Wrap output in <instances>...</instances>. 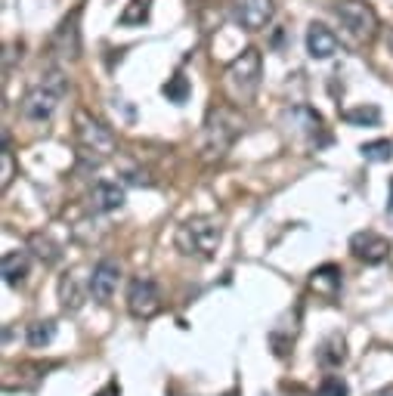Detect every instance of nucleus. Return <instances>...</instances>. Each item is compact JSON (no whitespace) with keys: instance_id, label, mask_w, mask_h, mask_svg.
Masks as SVG:
<instances>
[{"instance_id":"nucleus-23","label":"nucleus","mask_w":393,"mask_h":396,"mask_svg":"<svg viewBox=\"0 0 393 396\" xmlns=\"http://www.w3.org/2000/svg\"><path fill=\"white\" fill-rule=\"evenodd\" d=\"M53 337H56L53 322H34V325H28V344L31 347H47Z\"/></svg>"},{"instance_id":"nucleus-26","label":"nucleus","mask_w":393,"mask_h":396,"mask_svg":"<svg viewBox=\"0 0 393 396\" xmlns=\"http://www.w3.org/2000/svg\"><path fill=\"white\" fill-rule=\"evenodd\" d=\"M96 396H118V384H109V387H103Z\"/></svg>"},{"instance_id":"nucleus-6","label":"nucleus","mask_w":393,"mask_h":396,"mask_svg":"<svg viewBox=\"0 0 393 396\" xmlns=\"http://www.w3.org/2000/svg\"><path fill=\"white\" fill-rule=\"evenodd\" d=\"M334 13H338V19H341V28H344L353 41H371L378 34V28H381L378 25L375 6L366 3V0H338Z\"/></svg>"},{"instance_id":"nucleus-5","label":"nucleus","mask_w":393,"mask_h":396,"mask_svg":"<svg viewBox=\"0 0 393 396\" xmlns=\"http://www.w3.org/2000/svg\"><path fill=\"white\" fill-rule=\"evenodd\" d=\"M75 136H77V146H81V155L93 164L105 161V158L115 152V133L84 109L75 112Z\"/></svg>"},{"instance_id":"nucleus-28","label":"nucleus","mask_w":393,"mask_h":396,"mask_svg":"<svg viewBox=\"0 0 393 396\" xmlns=\"http://www.w3.org/2000/svg\"><path fill=\"white\" fill-rule=\"evenodd\" d=\"M387 211H393V179H390V201H387Z\"/></svg>"},{"instance_id":"nucleus-24","label":"nucleus","mask_w":393,"mask_h":396,"mask_svg":"<svg viewBox=\"0 0 393 396\" xmlns=\"http://www.w3.org/2000/svg\"><path fill=\"white\" fill-rule=\"evenodd\" d=\"M316 396H350V387H347V381H341V378H325L322 384H319Z\"/></svg>"},{"instance_id":"nucleus-22","label":"nucleus","mask_w":393,"mask_h":396,"mask_svg":"<svg viewBox=\"0 0 393 396\" xmlns=\"http://www.w3.org/2000/svg\"><path fill=\"white\" fill-rule=\"evenodd\" d=\"M313 285L322 288V291H334V288L341 285V270L338 266H332V263L319 266V270L313 272Z\"/></svg>"},{"instance_id":"nucleus-2","label":"nucleus","mask_w":393,"mask_h":396,"mask_svg":"<svg viewBox=\"0 0 393 396\" xmlns=\"http://www.w3.org/2000/svg\"><path fill=\"white\" fill-rule=\"evenodd\" d=\"M66 93H68L66 75H62L59 68H50V71H44L40 84H34L22 96V115L28 121H34V124H44V121L53 118L56 105H59V99L66 96Z\"/></svg>"},{"instance_id":"nucleus-11","label":"nucleus","mask_w":393,"mask_h":396,"mask_svg":"<svg viewBox=\"0 0 393 396\" xmlns=\"http://www.w3.org/2000/svg\"><path fill=\"white\" fill-rule=\"evenodd\" d=\"M306 53H310V59H319V62L332 59L338 53V34L322 22H313L306 28Z\"/></svg>"},{"instance_id":"nucleus-20","label":"nucleus","mask_w":393,"mask_h":396,"mask_svg":"<svg viewBox=\"0 0 393 396\" xmlns=\"http://www.w3.org/2000/svg\"><path fill=\"white\" fill-rule=\"evenodd\" d=\"M359 152H362L366 161L381 164V161H390V158H393V142L390 140H371V142H362Z\"/></svg>"},{"instance_id":"nucleus-16","label":"nucleus","mask_w":393,"mask_h":396,"mask_svg":"<svg viewBox=\"0 0 393 396\" xmlns=\"http://www.w3.org/2000/svg\"><path fill=\"white\" fill-rule=\"evenodd\" d=\"M149 13H152V0H131V3L121 10L118 25H124V28L142 25V22H149Z\"/></svg>"},{"instance_id":"nucleus-19","label":"nucleus","mask_w":393,"mask_h":396,"mask_svg":"<svg viewBox=\"0 0 393 396\" xmlns=\"http://www.w3.org/2000/svg\"><path fill=\"white\" fill-rule=\"evenodd\" d=\"M31 248H34V254H38L44 263H56V261L62 257L59 244L50 239V235H44V233H34V235H31Z\"/></svg>"},{"instance_id":"nucleus-1","label":"nucleus","mask_w":393,"mask_h":396,"mask_svg":"<svg viewBox=\"0 0 393 396\" xmlns=\"http://www.w3.org/2000/svg\"><path fill=\"white\" fill-rule=\"evenodd\" d=\"M174 242L186 257L208 261V257H214V251L220 248V242H223V226H220L217 217H189L177 226Z\"/></svg>"},{"instance_id":"nucleus-13","label":"nucleus","mask_w":393,"mask_h":396,"mask_svg":"<svg viewBox=\"0 0 393 396\" xmlns=\"http://www.w3.org/2000/svg\"><path fill=\"white\" fill-rule=\"evenodd\" d=\"M90 205H93V211H99V214L118 211V207L124 205V189H121L118 183H112V179H99L90 192Z\"/></svg>"},{"instance_id":"nucleus-9","label":"nucleus","mask_w":393,"mask_h":396,"mask_svg":"<svg viewBox=\"0 0 393 396\" xmlns=\"http://www.w3.org/2000/svg\"><path fill=\"white\" fill-rule=\"evenodd\" d=\"M273 16H276L273 0H239V13H235V19H239V25L245 31H263L273 22Z\"/></svg>"},{"instance_id":"nucleus-3","label":"nucleus","mask_w":393,"mask_h":396,"mask_svg":"<svg viewBox=\"0 0 393 396\" xmlns=\"http://www.w3.org/2000/svg\"><path fill=\"white\" fill-rule=\"evenodd\" d=\"M260 78H263V56L257 47H248L242 50V56H235L230 62V68L223 75V87L235 103H251L257 87H260Z\"/></svg>"},{"instance_id":"nucleus-25","label":"nucleus","mask_w":393,"mask_h":396,"mask_svg":"<svg viewBox=\"0 0 393 396\" xmlns=\"http://www.w3.org/2000/svg\"><path fill=\"white\" fill-rule=\"evenodd\" d=\"M0 183H3V189L13 183V155H10V149H3V179H0Z\"/></svg>"},{"instance_id":"nucleus-4","label":"nucleus","mask_w":393,"mask_h":396,"mask_svg":"<svg viewBox=\"0 0 393 396\" xmlns=\"http://www.w3.org/2000/svg\"><path fill=\"white\" fill-rule=\"evenodd\" d=\"M242 133V118L239 112H232L230 105H217L208 112L205 121V136H202V149L208 158H223L230 152V146L239 140Z\"/></svg>"},{"instance_id":"nucleus-21","label":"nucleus","mask_w":393,"mask_h":396,"mask_svg":"<svg viewBox=\"0 0 393 396\" xmlns=\"http://www.w3.org/2000/svg\"><path fill=\"white\" fill-rule=\"evenodd\" d=\"M59 300H62V309L66 313H75V309H81V291H77V282H75V276H66L59 282Z\"/></svg>"},{"instance_id":"nucleus-12","label":"nucleus","mask_w":393,"mask_h":396,"mask_svg":"<svg viewBox=\"0 0 393 396\" xmlns=\"http://www.w3.org/2000/svg\"><path fill=\"white\" fill-rule=\"evenodd\" d=\"M53 50L66 59H77L81 56V31H77V10L56 28V38H53Z\"/></svg>"},{"instance_id":"nucleus-17","label":"nucleus","mask_w":393,"mask_h":396,"mask_svg":"<svg viewBox=\"0 0 393 396\" xmlns=\"http://www.w3.org/2000/svg\"><path fill=\"white\" fill-rule=\"evenodd\" d=\"M341 118L356 127H375L378 121H381V109H378V105H356V109L341 112Z\"/></svg>"},{"instance_id":"nucleus-8","label":"nucleus","mask_w":393,"mask_h":396,"mask_svg":"<svg viewBox=\"0 0 393 396\" xmlns=\"http://www.w3.org/2000/svg\"><path fill=\"white\" fill-rule=\"evenodd\" d=\"M350 251H353V257H359V261H366V263H384L390 254V239L366 229V233H356L353 239H350Z\"/></svg>"},{"instance_id":"nucleus-27","label":"nucleus","mask_w":393,"mask_h":396,"mask_svg":"<svg viewBox=\"0 0 393 396\" xmlns=\"http://www.w3.org/2000/svg\"><path fill=\"white\" fill-rule=\"evenodd\" d=\"M378 396H393V384H390V387H384V390L378 393Z\"/></svg>"},{"instance_id":"nucleus-10","label":"nucleus","mask_w":393,"mask_h":396,"mask_svg":"<svg viewBox=\"0 0 393 396\" xmlns=\"http://www.w3.org/2000/svg\"><path fill=\"white\" fill-rule=\"evenodd\" d=\"M118 279H121V266L115 261H99L90 272V294L99 304H109V300L115 298Z\"/></svg>"},{"instance_id":"nucleus-18","label":"nucleus","mask_w":393,"mask_h":396,"mask_svg":"<svg viewBox=\"0 0 393 396\" xmlns=\"http://www.w3.org/2000/svg\"><path fill=\"white\" fill-rule=\"evenodd\" d=\"M189 78L186 75H174V78H168V84L161 87V93L168 96V103H174V105H183L186 99H189Z\"/></svg>"},{"instance_id":"nucleus-15","label":"nucleus","mask_w":393,"mask_h":396,"mask_svg":"<svg viewBox=\"0 0 393 396\" xmlns=\"http://www.w3.org/2000/svg\"><path fill=\"white\" fill-rule=\"evenodd\" d=\"M28 276V254L25 251H6L3 254V282L22 285Z\"/></svg>"},{"instance_id":"nucleus-29","label":"nucleus","mask_w":393,"mask_h":396,"mask_svg":"<svg viewBox=\"0 0 393 396\" xmlns=\"http://www.w3.org/2000/svg\"><path fill=\"white\" fill-rule=\"evenodd\" d=\"M387 47H390V53H393V28L387 31Z\"/></svg>"},{"instance_id":"nucleus-7","label":"nucleus","mask_w":393,"mask_h":396,"mask_svg":"<svg viewBox=\"0 0 393 396\" xmlns=\"http://www.w3.org/2000/svg\"><path fill=\"white\" fill-rule=\"evenodd\" d=\"M161 307V291L152 279H133L127 288V309L137 319H152Z\"/></svg>"},{"instance_id":"nucleus-14","label":"nucleus","mask_w":393,"mask_h":396,"mask_svg":"<svg viewBox=\"0 0 393 396\" xmlns=\"http://www.w3.org/2000/svg\"><path fill=\"white\" fill-rule=\"evenodd\" d=\"M316 359L325 365V369H338V365L347 359V344H344V337H341V335L325 337V341L319 344V350H316Z\"/></svg>"}]
</instances>
